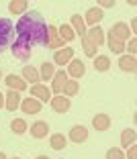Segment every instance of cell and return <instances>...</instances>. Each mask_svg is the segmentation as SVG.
<instances>
[{
    "instance_id": "obj_28",
    "label": "cell",
    "mask_w": 137,
    "mask_h": 159,
    "mask_svg": "<svg viewBox=\"0 0 137 159\" xmlns=\"http://www.w3.org/2000/svg\"><path fill=\"white\" fill-rule=\"evenodd\" d=\"M27 122H25V118H12V122H10V131L14 133V135H25L27 133Z\"/></svg>"
},
{
    "instance_id": "obj_5",
    "label": "cell",
    "mask_w": 137,
    "mask_h": 159,
    "mask_svg": "<svg viewBox=\"0 0 137 159\" xmlns=\"http://www.w3.org/2000/svg\"><path fill=\"white\" fill-rule=\"evenodd\" d=\"M49 49H55V51H59V49H64V41L59 39V35H57V27L55 25H47V45Z\"/></svg>"
},
{
    "instance_id": "obj_2",
    "label": "cell",
    "mask_w": 137,
    "mask_h": 159,
    "mask_svg": "<svg viewBox=\"0 0 137 159\" xmlns=\"http://www.w3.org/2000/svg\"><path fill=\"white\" fill-rule=\"evenodd\" d=\"M14 35V25L10 19H0V53L10 47V41H12Z\"/></svg>"
},
{
    "instance_id": "obj_30",
    "label": "cell",
    "mask_w": 137,
    "mask_h": 159,
    "mask_svg": "<svg viewBox=\"0 0 137 159\" xmlns=\"http://www.w3.org/2000/svg\"><path fill=\"white\" fill-rule=\"evenodd\" d=\"M27 8H29V2H27V0H12V2L8 4V10L12 14H23Z\"/></svg>"
},
{
    "instance_id": "obj_14",
    "label": "cell",
    "mask_w": 137,
    "mask_h": 159,
    "mask_svg": "<svg viewBox=\"0 0 137 159\" xmlns=\"http://www.w3.org/2000/svg\"><path fill=\"white\" fill-rule=\"evenodd\" d=\"M68 75H72L74 80H80L82 75L86 74V66H84V61L82 59H72L70 63H68Z\"/></svg>"
},
{
    "instance_id": "obj_6",
    "label": "cell",
    "mask_w": 137,
    "mask_h": 159,
    "mask_svg": "<svg viewBox=\"0 0 137 159\" xmlns=\"http://www.w3.org/2000/svg\"><path fill=\"white\" fill-rule=\"evenodd\" d=\"M49 104H51V108L55 110L57 114H66L68 110H70V106H72L70 98H66V96H62V94H57V96H51Z\"/></svg>"
},
{
    "instance_id": "obj_24",
    "label": "cell",
    "mask_w": 137,
    "mask_h": 159,
    "mask_svg": "<svg viewBox=\"0 0 137 159\" xmlns=\"http://www.w3.org/2000/svg\"><path fill=\"white\" fill-rule=\"evenodd\" d=\"M78 92H80V82H78V80H68L64 90H62V96L70 98V96H76Z\"/></svg>"
},
{
    "instance_id": "obj_7",
    "label": "cell",
    "mask_w": 137,
    "mask_h": 159,
    "mask_svg": "<svg viewBox=\"0 0 137 159\" xmlns=\"http://www.w3.org/2000/svg\"><path fill=\"white\" fill-rule=\"evenodd\" d=\"M41 106L43 104L39 102L37 98H33V96H27L25 100H21V110H23L25 114H39L41 112Z\"/></svg>"
},
{
    "instance_id": "obj_40",
    "label": "cell",
    "mask_w": 137,
    "mask_h": 159,
    "mask_svg": "<svg viewBox=\"0 0 137 159\" xmlns=\"http://www.w3.org/2000/svg\"><path fill=\"white\" fill-rule=\"evenodd\" d=\"M0 80H2V71H0Z\"/></svg>"
},
{
    "instance_id": "obj_13",
    "label": "cell",
    "mask_w": 137,
    "mask_h": 159,
    "mask_svg": "<svg viewBox=\"0 0 137 159\" xmlns=\"http://www.w3.org/2000/svg\"><path fill=\"white\" fill-rule=\"evenodd\" d=\"M29 133H31V137L33 139H45V137L49 135V125L45 120H37L31 125V129H27Z\"/></svg>"
},
{
    "instance_id": "obj_29",
    "label": "cell",
    "mask_w": 137,
    "mask_h": 159,
    "mask_svg": "<svg viewBox=\"0 0 137 159\" xmlns=\"http://www.w3.org/2000/svg\"><path fill=\"white\" fill-rule=\"evenodd\" d=\"M94 70L96 71H109L111 70V59L106 55H96L94 57Z\"/></svg>"
},
{
    "instance_id": "obj_12",
    "label": "cell",
    "mask_w": 137,
    "mask_h": 159,
    "mask_svg": "<svg viewBox=\"0 0 137 159\" xmlns=\"http://www.w3.org/2000/svg\"><path fill=\"white\" fill-rule=\"evenodd\" d=\"M86 139H88V129H86L84 125H74L70 129V141L72 143L80 145V143H84Z\"/></svg>"
},
{
    "instance_id": "obj_16",
    "label": "cell",
    "mask_w": 137,
    "mask_h": 159,
    "mask_svg": "<svg viewBox=\"0 0 137 159\" xmlns=\"http://www.w3.org/2000/svg\"><path fill=\"white\" fill-rule=\"evenodd\" d=\"M4 82H6V86H8L12 92H23L25 88H27V82H25L21 75H17V74H10V75H6L4 78Z\"/></svg>"
},
{
    "instance_id": "obj_35",
    "label": "cell",
    "mask_w": 137,
    "mask_h": 159,
    "mask_svg": "<svg viewBox=\"0 0 137 159\" xmlns=\"http://www.w3.org/2000/svg\"><path fill=\"white\" fill-rule=\"evenodd\" d=\"M127 157H129V159H137V147H135V145L127 147Z\"/></svg>"
},
{
    "instance_id": "obj_26",
    "label": "cell",
    "mask_w": 137,
    "mask_h": 159,
    "mask_svg": "<svg viewBox=\"0 0 137 159\" xmlns=\"http://www.w3.org/2000/svg\"><path fill=\"white\" fill-rule=\"evenodd\" d=\"M49 145H51V149L62 151L64 147L68 145V139L62 135V133H55V135H51V137H49Z\"/></svg>"
},
{
    "instance_id": "obj_32",
    "label": "cell",
    "mask_w": 137,
    "mask_h": 159,
    "mask_svg": "<svg viewBox=\"0 0 137 159\" xmlns=\"http://www.w3.org/2000/svg\"><path fill=\"white\" fill-rule=\"evenodd\" d=\"M106 159H125V153L123 149H119V147H111L106 151Z\"/></svg>"
},
{
    "instance_id": "obj_18",
    "label": "cell",
    "mask_w": 137,
    "mask_h": 159,
    "mask_svg": "<svg viewBox=\"0 0 137 159\" xmlns=\"http://www.w3.org/2000/svg\"><path fill=\"white\" fill-rule=\"evenodd\" d=\"M92 126H94L96 131H109L111 129V116L106 112H98L92 118Z\"/></svg>"
},
{
    "instance_id": "obj_31",
    "label": "cell",
    "mask_w": 137,
    "mask_h": 159,
    "mask_svg": "<svg viewBox=\"0 0 137 159\" xmlns=\"http://www.w3.org/2000/svg\"><path fill=\"white\" fill-rule=\"evenodd\" d=\"M80 39H82V47H84V53H86V55H88V57H96V47L92 45L88 39H86V35H84V37H80Z\"/></svg>"
},
{
    "instance_id": "obj_33",
    "label": "cell",
    "mask_w": 137,
    "mask_h": 159,
    "mask_svg": "<svg viewBox=\"0 0 137 159\" xmlns=\"http://www.w3.org/2000/svg\"><path fill=\"white\" fill-rule=\"evenodd\" d=\"M125 49H129V55L135 57V51H137V39L131 37V39H129V45H125Z\"/></svg>"
},
{
    "instance_id": "obj_19",
    "label": "cell",
    "mask_w": 137,
    "mask_h": 159,
    "mask_svg": "<svg viewBox=\"0 0 137 159\" xmlns=\"http://www.w3.org/2000/svg\"><path fill=\"white\" fill-rule=\"evenodd\" d=\"M23 80L25 82H29L31 86H35V84H39V70L37 67H33V66H25L23 67Z\"/></svg>"
},
{
    "instance_id": "obj_36",
    "label": "cell",
    "mask_w": 137,
    "mask_h": 159,
    "mask_svg": "<svg viewBox=\"0 0 137 159\" xmlns=\"http://www.w3.org/2000/svg\"><path fill=\"white\" fill-rule=\"evenodd\" d=\"M135 29H137V20L133 19V20H131V27H129V31H131V35L135 33Z\"/></svg>"
},
{
    "instance_id": "obj_8",
    "label": "cell",
    "mask_w": 137,
    "mask_h": 159,
    "mask_svg": "<svg viewBox=\"0 0 137 159\" xmlns=\"http://www.w3.org/2000/svg\"><path fill=\"white\" fill-rule=\"evenodd\" d=\"M31 96L37 98L41 104L49 102L51 100V88H47L45 84H35V86H31Z\"/></svg>"
},
{
    "instance_id": "obj_3",
    "label": "cell",
    "mask_w": 137,
    "mask_h": 159,
    "mask_svg": "<svg viewBox=\"0 0 137 159\" xmlns=\"http://www.w3.org/2000/svg\"><path fill=\"white\" fill-rule=\"evenodd\" d=\"M10 51H12V55L17 57V59L21 61H27L29 57H31V45H29L27 41H23V39H17V41L10 45Z\"/></svg>"
},
{
    "instance_id": "obj_39",
    "label": "cell",
    "mask_w": 137,
    "mask_h": 159,
    "mask_svg": "<svg viewBox=\"0 0 137 159\" xmlns=\"http://www.w3.org/2000/svg\"><path fill=\"white\" fill-rule=\"evenodd\" d=\"M0 159H6V155H4V151H0Z\"/></svg>"
},
{
    "instance_id": "obj_15",
    "label": "cell",
    "mask_w": 137,
    "mask_h": 159,
    "mask_svg": "<svg viewBox=\"0 0 137 159\" xmlns=\"http://www.w3.org/2000/svg\"><path fill=\"white\" fill-rule=\"evenodd\" d=\"M86 39L98 49L100 45H104V31L100 27H90L88 31H86Z\"/></svg>"
},
{
    "instance_id": "obj_41",
    "label": "cell",
    "mask_w": 137,
    "mask_h": 159,
    "mask_svg": "<svg viewBox=\"0 0 137 159\" xmlns=\"http://www.w3.org/2000/svg\"><path fill=\"white\" fill-rule=\"evenodd\" d=\"M12 159H21V157H12Z\"/></svg>"
},
{
    "instance_id": "obj_27",
    "label": "cell",
    "mask_w": 137,
    "mask_h": 159,
    "mask_svg": "<svg viewBox=\"0 0 137 159\" xmlns=\"http://www.w3.org/2000/svg\"><path fill=\"white\" fill-rule=\"evenodd\" d=\"M53 74H55V66L49 63V61H43L41 67H39V78L41 80H51Z\"/></svg>"
},
{
    "instance_id": "obj_11",
    "label": "cell",
    "mask_w": 137,
    "mask_h": 159,
    "mask_svg": "<svg viewBox=\"0 0 137 159\" xmlns=\"http://www.w3.org/2000/svg\"><path fill=\"white\" fill-rule=\"evenodd\" d=\"M66 82H68V74H66V70H57L55 74H53V78H51V92H55V94H62V90H64V86H66Z\"/></svg>"
},
{
    "instance_id": "obj_1",
    "label": "cell",
    "mask_w": 137,
    "mask_h": 159,
    "mask_svg": "<svg viewBox=\"0 0 137 159\" xmlns=\"http://www.w3.org/2000/svg\"><path fill=\"white\" fill-rule=\"evenodd\" d=\"M17 33L31 47L47 45V23L43 19V14L37 12V10L21 16L19 23H17Z\"/></svg>"
},
{
    "instance_id": "obj_21",
    "label": "cell",
    "mask_w": 137,
    "mask_h": 159,
    "mask_svg": "<svg viewBox=\"0 0 137 159\" xmlns=\"http://www.w3.org/2000/svg\"><path fill=\"white\" fill-rule=\"evenodd\" d=\"M70 27L74 29V33H76V35H80V37H84V35H86V25H84V20H82L80 14H72Z\"/></svg>"
},
{
    "instance_id": "obj_20",
    "label": "cell",
    "mask_w": 137,
    "mask_h": 159,
    "mask_svg": "<svg viewBox=\"0 0 137 159\" xmlns=\"http://www.w3.org/2000/svg\"><path fill=\"white\" fill-rule=\"evenodd\" d=\"M119 67L123 71H129V74H135L137 70V61L133 55H121V59H119Z\"/></svg>"
},
{
    "instance_id": "obj_25",
    "label": "cell",
    "mask_w": 137,
    "mask_h": 159,
    "mask_svg": "<svg viewBox=\"0 0 137 159\" xmlns=\"http://www.w3.org/2000/svg\"><path fill=\"white\" fill-rule=\"evenodd\" d=\"M135 139H137V133L135 129H125L123 133H121V145L127 149V147L135 145Z\"/></svg>"
},
{
    "instance_id": "obj_22",
    "label": "cell",
    "mask_w": 137,
    "mask_h": 159,
    "mask_svg": "<svg viewBox=\"0 0 137 159\" xmlns=\"http://www.w3.org/2000/svg\"><path fill=\"white\" fill-rule=\"evenodd\" d=\"M57 35H59V39H62L64 43H70V41H74V39H76L74 29H72L70 25H66V23H64L62 27H57Z\"/></svg>"
},
{
    "instance_id": "obj_10",
    "label": "cell",
    "mask_w": 137,
    "mask_h": 159,
    "mask_svg": "<svg viewBox=\"0 0 137 159\" xmlns=\"http://www.w3.org/2000/svg\"><path fill=\"white\" fill-rule=\"evenodd\" d=\"M111 35H113L115 39H119V41H127L129 37H131V31H129V25L127 23H115L113 27H111V31H109Z\"/></svg>"
},
{
    "instance_id": "obj_23",
    "label": "cell",
    "mask_w": 137,
    "mask_h": 159,
    "mask_svg": "<svg viewBox=\"0 0 137 159\" xmlns=\"http://www.w3.org/2000/svg\"><path fill=\"white\" fill-rule=\"evenodd\" d=\"M104 43L109 45V49H111L113 53H119V55H121V53L125 51V43L119 41V39H115L111 33H109V37H104Z\"/></svg>"
},
{
    "instance_id": "obj_37",
    "label": "cell",
    "mask_w": 137,
    "mask_h": 159,
    "mask_svg": "<svg viewBox=\"0 0 137 159\" xmlns=\"http://www.w3.org/2000/svg\"><path fill=\"white\" fill-rule=\"evenodd\" d=\"M2 106H4V94L0 92V108H2Z\"/></svg>"
},
{
    "instance_id": "obj_17",
    "label": "cell",
    "mask_w": 137,
    "mask_h": 159,
    "mask_svg": "<svg viewBox=\"0 0 137 159\" xmlns=\"http://www.w3.org/2000/svg\"><path fill=\"white\" fill-rule=\"evenodd\" d=\"M21 94L19 92H12V90H8V92L4 94V106H6V110H10V112H14L17 108L21 106Z\"/></svg>"
},
{
    "instance_id": "obj_38",
    "label": "cell",
    "mask_w": 137,
    "mask_h": 159,
    "mask_svg": "<svg viewBox=\"0 0 137 159\" xmlns=\"http://www.w3.org/2000/svg\"><path fill=\"white\" fill-rule=\"evenodd\" d=\"M35 159H49V157H47V155H37Z\"/></svg>"
},
{
    "instance_id": "obj_9",
    "label": "cell",
    "mask_w": 137,
    "mask_h": 159,
    "mask_svg": "<svg viewBox=\"0 0 137 159\" xmlns=\"http://www.w3.org/2000/svg\"><path fill=\"white\" fill-rule=\"evenodd\" d=\"M102 10L98 8V6H94V8H88L84 14V25H88V27H100V20H102Z\"/></svg>"
},
{
    "instance_id": "obj_4",
    "label": "cell",
    "mask_w": 137,
    "mask_h": 159,
    "mask_svg": "<svg viewBox=\"0 0 137 159\" xmlns=\"http://www.w3.org/2000/svg\"><path fill=\"white\" fill-rule=\"evenodd\" d=\"M72 59H74V47H64V49L53 53V66L64 67V66H68Z\"/></svg>"
},
{
    "instance_id": "obj_34",
    "label": "cell",
    "mask_w": 137,
    "mask_h": 159,
    "mask_svg": "<svg viewBox=\"0 0 137 159\" xmlns=\"http://www.w3.org/2000/svg\"><path fill=\"white\" fill-rule=\"evenodd\" d=\"M115 4H117L115 0H100V2H98V8H113Z\"/></svg>"
}]
</instances>
